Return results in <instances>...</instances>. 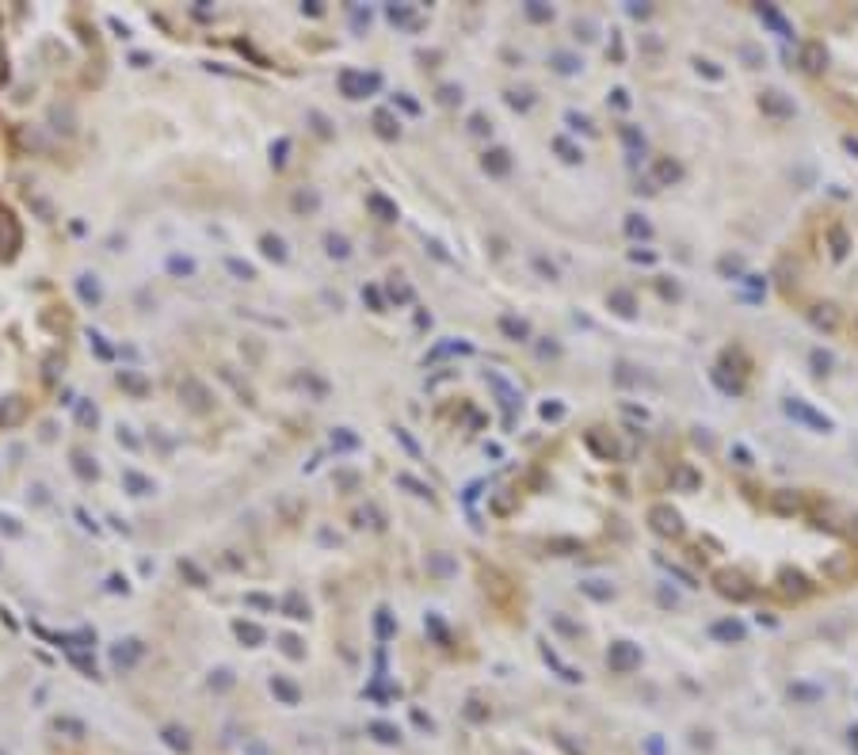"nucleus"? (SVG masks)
Masks as SVG:
<instances>
[{"mask_svg": "<svg viewBox=\"0 0 858 755\" xmlns=\"http://www.w3.org/2000/svg\"><path fill=\"white\" fill-rule=\"evenodd\" d=\"M649 530L710 592L740 607L801 610L858 587V507L675 447L656 462Z\"/></svg>", "mask_w": 858, "mask_h": 755, "instance_id": "obj_1", "label": "nucleus"}, {"mask_svg": "<svg viewBox=\"0 0 858 755\" xmlns=\"http://www.w3.org/2000/svg\"><path fill=\"white\" fill-rule=\"evenodd\" d=\"M771 279L789 313L858 351V206L809 210L782 240Z\"/></svg>", "mask_w": 858, "mask_h": 755, "instance_id": "obj_2", "label": "nucleus"}, {"mask_svg": "<svg viewBox=\"0 0 858 755\" xmlns=\"http://www.w3.org/2000/svg\"><path fill=\"white\" fill-rule=\"evenodd\" d=\"M797 73L812 99L858 134V4H828L805 16Z\"/></svg>", "mask_w": 858, "mask_h": 755, "instance_id": "obj_3", "label": "nucleus"}]
</instances>
